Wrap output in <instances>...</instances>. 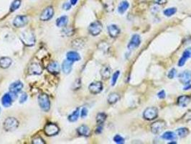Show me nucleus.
Wrapping results in <instances>:
<instances>
[{"label":"nucleus","mask_w":191,"mask_h":144,"mask_svg":"<svg viewBox=\"0 0 191 144\" xmlns=\"http://www.w3.org/2000/svg\"><path fill=\"white\" fill-rule=\"evenodd\" d=\"M22 43L27 46H33L35 43V36L34 33L30 30H26L23 31L20 36Z\"/></svg>","instance_id":"nucleus-1"},{"label":"nucleus","mask_w":191,"mask_h":144,"mask_svg":"<svg viewBox=\"0 0 191 144\" xmlns=\"http://www.w3.org/2000/svg\"><path fill=\"white\" fill-rule=\"evenodd\" d=\"M38 104L40 108L45 112H47L50 108V102L46 94H41L38 97Z\"/></svg>","instance_id":"nucleus-2"},{"label":"nucleus","mask_w":191,"mask_h":144,"mask_svg":"<svg viewBox=\"0 0 191 144\" xmlns=\"http://www.w3.org/2000/svg\"><path fill=\"white\" fill-rule=\"evenodd\" d=\"M158 116V110L154 107H147L143 113V117L149 121H154Z\"/></svg>","instance_id":"nucleus-3"},{"label":"nucleus","mask_w":191,"mask_h":144,"mask_svg":"<svg viewBox=\"0 0 191 144\" xmlns=\"http://www.w3.org/2000/svg\"><path fill=\"white\" fill-rule=\"evenodd\" d=\"M4 128L7 131H13L19 125V122L15 117H8L4 122Z\"/></svg>","instance_id":"nucleus-4"},{"label":"nucleus","mask_w":191,"mask_h":144,"mask_svg":"<svg viewBox=\"0 0 191 144\" xmlns=\"http://www.w3.org/2000/svg\"><path fill=\"white\" fill-rule=\"evenodd\" d=\"M103 29L102 23L99 21H95L92 22L88 27V32L91 35L93 36H96L101 33Z\"/></svg>","instance_id":"nucleus-5"},{"label":"nucleus","mask_w":191,"mask_h":144,"mask_svg":"<svg viewBox=\"0 0 191 144\" xmlns=\"http://www.w3.org/2000/svg\"><path fill=\"white\" fill-rule=\"evenodd\" d=\"M166 128V123L163 121H157L153 123L150 126L151 131L154 134H160Z\"/></svg>","instance_id":"nucleus-6"},{"label":"nucleus","mask_w":191,"mask_h":144,"mask_svg":"<svg viewBox=\"0 0 191 144\" xmlns=\"http://www.w3.org/2000/svg\"><path fill=\"white\" fill-rule=\"evenodd\" d=\"M45 133L47 136H54L57 135L60 131L58 126L54 123H48L45 126Z\"/></svg>","instance_id":"nucleus-7"},{"label":"nucleus","mask_w":191,"mask_h":144,"mask_svg":"<svg viewBox=\"0 0 191 144\" xmlns=\"http://www.w3.org/2000/svg\"><path fill=\"white\" fill-rule=\"evenodd\" d=\"M140 43H141L140 36L138 34H134L133 35L130 43L127 45V48L130 51H133V50H135L136 48H137L140 46Z\"/></svg>","instance_id":"nucleus-8"},{"label":"nucleus","mask_w":191,"mask_h":144,"mask_svg":"<svg viewBox=\"0 0 191 144\" xmlns=\"http://www.w3.org/2000/svg\"><path fill=\"white\" fill-rule=\"evenodd\" d=\"M43 72V67L38 63H33L28 68V74L33 75H40Z\"/></svg>","instance_id":"nucleus-9"},{"label":"nucleus","mask_w":191,"mask_h":144,"mask_svg":"<svg viewBox=\"0 0 191 144\" xmlns=\"http://www.w3.org/2000/svg\"><path fill=\"white\" fill-rule=\"evenodd\" d=\"M28 22V17L25 15H18L14 19L13 25L16 27H22Z\"/></svg>","instance_id":"nucleus-10"},{"label":"nucleus","mask_w":191,"mask_h":144,"mask_svg":"<svg viewBox=\"0 0 191 144\" xmlns=\"http://www.w3.org/2000/svg\"><path fill=\"white\" fill-rule=\"evenodd\" d=\"M88 89L91 94H97L103 90V84L101 82H92L88 86Z\"/></svg>","instance_id":"nucleus-11"},{"label":"nucleus","mask_w":191,"mask_h":144,"mask_svg":"<svg viewBox=\"0 0 191 144\" xmlns=\"http://www.w3.org/2000/svg\"><path fill=\"white\" fill-rule=\"evenodd\" d=\"M179 81L184 85H187L190 83L191 82V71H184L180 73L178 76Z\"/></svg>","instance_id":"nucleus-12"},{"label":"nucleus","mask_w":191,"mask_h":144,"mask_svg":"<svg viewBox=\"0 0 191 144\" xmlns=\"http://www.w3.org/2000/svg\"><path fill=\"white\" fill-rule=\"evenodd\" d=\"M53 15H54L53 8L52 7H48L43 11V12L40 15V19L42 21H48L49 19L53 17Z\"/></svg>","instance_id":"nucleus-13"},{"label":"nucleus","mask_w":191,"mask_h":144,"mask_svg":"<svg viewBox=\"0 0 191 144\" xmlns=\"http://www.w3.org/2000/svg\"><path fill=\"white\" fill-rule=\"evenodd\" d=\"M22 88H23V84H22L20 81H17V82H13V83L11 84V85L9 86L10 94H17L19 92H21Z\"/></svg>","instance_id":"nucleus-14"},{"label":"nucleus","mask_w":191,"mask_h":144,"mask_svg":"<svg viewBox=\"0 0 191 144\" xmlns=\"http://www.w3.org/2000/svg\"><path fill=\"white\" fill-rule=\"evenodd\" d=\"M47 69L50 73L53 74H57L60 72V68L58 63H57L56 61H53L47 65Z\"/></svg>","instance_id":"nucleus-15"},{"label":"nucleus","mask_w":191,"mask_h":144,"mask_svg":"<svg viewBox=\"0 0 191 144\" xmlns=\"http://www.w3.org/2000/svg\"><path fill=\"white\" fill-rule=\"evenodd\" d=\"M108 32H109V34L111 37L115 38L120 34V29L116 25H110L108 27Z\"/></svg>","instance_id":"nucleus-16"},{"label":"nucleus","mask_w":191,"mask_h":144,"mask_svg":"<svg viewBox=\"0 0 191 144\" xmlns=\"http://www.w3.org/2000/svg\"><path fill=\"white\" fill-rule=\"evenodd\" d=\"M101 76H102V79H109L111 77V74H112V68L109 66H104L101 69Z\"/></svg>","instance_id":"nucleus-17"},{"label":"nucleus","mask_w":191,"mask_h":144,"mask_svg":"<svg viewBox=\"0 0 191 144\" xmlns=\"http://www.w3.org/2000/svg\"><path fill=\"white\" fill-rule=\"evenodd\" d=\"M191 97L187 95H182L178 97V104L182 107H185L190 102Z\"/></svg>","instance_id":"nucleus-18"},{"label":"nucleus","mask_w":191,"mask_h":144,"mask_svg":"<svg viewBox=\"0 0 191 144\" xmlns=\"http://www.w3.org/2000/svg\"><path fill=\"white\" fill-rule=\"evenodd\" d=\"M77 132H78V135H82V136L88 137L89 136L90 134H91V130H90V128H88L87 125H83L77 128Z\"/></svg>","instance_id":"nucleus-19"},{"label":"nucleus","mask_w":191,"mask_h":144,"mask_svg":"<svg viewBox=\"0 0 191 144\" xmlns=\"http://www.w3.org/2000/svg\"><path fill=\"white\" fill-rule=\"evenodd\" d=\"M72 61H68V59L63 61V64H62V69H63V72H64L65 74H68L71 73V70H72Z\"/></svg>","instance_id":"nucleus-20"},{"label":"nucleus","mask_w":191,"mask_h":144,"mask_svg":"<svg viewBox=\"0 0 191 144\" xmlns=\"http://www.w3.org/2000/svg\"><path fill=\"white\" fill-rule=\"evenodd\" d=\"M66 57L68 61H71L72 62L78 61L81 60V56L75 51H69V52H68L66 54Z\"/></svg>","instance_id":"nucleus-21"},{"label":"nucleus","mask_w":191,"mask_h":144,"mask_svg":"<svg viewBox=\"0 0 191 144\" xmlns=\"http://www.w3.org/2000/svg\"><path fill=\"white\" fill-rule=\"evenodd\" d=\"M12 63V59L9 57H2L0 58V67L2 68H8Z\"/></svg>","instance_id":"nucleus-22"},{"label":"nucleus","mask_w":191,"mask_h":144,"mask_svg":"<svg viewBox=\"0 0 191 144\" xmlns=\"http://www.w3.org/2000/svg\"><path fill=\"white\" fill-rule=\"evenodd\" d=\"M2 105L5 107H9L12 103V98L9 94H5L2 98Z\"/></svg>","instance_id":"nucleus-23"},{"label":"nucleus","mask_w":191,"mask_h":144,"mask_svg":"<svg viewBox=\"0 0 191 144\" xmlns=\"http://www.w3.org/2000/svg\"><path fill=\"white\" fill-rule=\"evenodd\" d=\"M119 100H120V96H119V94L116 93V92L111 93L107 98L108 102L110 104H115V103L117 102Z\"/></svg>","instance_id":"nucleus-24"},{"label":"nucleus","mask_w":191,"mask_h":144,"mask_svg":"<svg viewBox=\"0 0 191 144\" xmlns=\"http://www.w3.org/2000/svg\"><path fill=\"white\" fill-rule=\"evenodd\" d=\"M68 22V17L67 16H61L56 20V25L57 27H65Z\"/></svg>","instance_id":"nucleus-25"},{"label":"nucleus","mask_w":191,"mask_h":144,"mask_svg":"<svg viewBox=\"0 0 191 144\" xmlns=\"http://www.w3.org/2000/svg\"><path fill=\"white\" fill-rule=\"evenodd\" d=\"M129 7H130V4L128 2H126V1L122 2L118 7V12L120 14H124L128 9Z\"/></svg>","instance_id":"nucleus-26"},{"label":"nucleus","mask_w":191,"mask_h":144,"mask_svg":"<svg viewBox=\"0 0 191 144\" xmlns=\"http://www.w3.org/2000/svg\"><path fill=\"white\" fill-rule=\"evenodd\" d=\"M79 115H80V109L77 108L76 110H74V111L68 116V121H69L70 122H75V121L78 119V117H79Z\"/></svg>","instance_id":"nucleus-27"},{"label":"nucleus","mask_w":191,"mask_h":144,"mask_svg":"<svg viewBox=\"0 0 191 144\" xmlns=\"http://www.w3.org/2000/svg\"><path fill=\"white\" fill-rule=\"evenodd\" d=\"M162 138L166 141H174L176 140V135L172 131H167L162 135Z\"/></svg>","instance_id":"nucleus-28"},{"label":"nucleus","mask_w":191,"mask_h":144,"mask_svg":"<svg viewBox=\"0 0 191 144\" xmlns=\"http://www.w3.org/2000/svg\"><path fill=\"white\" fill-rule=\"evenodd\" d=\"M85 45L83 40L82 39H76V40H73L72 43V46L74 48H76V49H80V48H82Z\"/></svg>","instance_id":"nucleus-29"},{"label":"nucleus","mask_w":191,"mask_h":144,"mask_svg":"<svg viewBox=\"0 0 191 144\" xmlns=\"http://www.w3.org/2000/svg\"><path fill=\"white\" fill-rule=\"evenodd\" d=\"M107 115L104 113H99L96 115V122L99 125H102L106 121Z\"/></svg>","instance_id":"nucleus-30"},{"label":"nucleus","mask_w":191,"mask_h":144,"mask_svg":"<svg viewBox=\"0 0 191 144\" xmlns=\"http://www.w3.org/2000/svg\"><path fill=\"white\" fill-rule=\"evenodd\" d=\"M74 29L72 27H64L62 30V35L68 37V36H71L74 34Z\"/></svg>","instance_id":"nucleus-31"},{"label":"nucleus","mask_w":191,"mask_h":144,"mask_svg":"<svg viewBox=\"0 0 191 144\" xmlns=\"http://www.w3.org/2000/svg\"><path fill=\"white\" fill-rule=\"evenodd\" d=\"M177 134L180 138H185L189 134V130L186 128H180L177 130Z\"/></svg>","instance_id":"nucleus-32"},{"label":"nucleus","mask_w":191,"mask_h":144,"mask_svg":"<svg viewBox=\"0 0 191 144\" xmlns=\"http://www.w3.org/2000/svg\"><path fill=\"white\" fill-rule=\"evenodd\" d=\"M21 5V0H14L12 5H10V11L14 12L17 10Z\"/></svg>","instance_id":"nucleus-33"},{"label":"nucleus","mask_w":191,"mask_h":144,"mask_svg":"<svg viewBox=\"0 0 191 144\" xmlns=\"http://www.w3.org/2000/svg\"><path fill=\"white\" fill-rule=\"evenodd\" d=\"M177 12V9L175 7L168 8L164 11V15L167 17H171L173 15H175Z\"/></svg>","instance_id":"nucleus-34"},{"label":"nucleus","mask_w":191,"mask_h":144,"mask_svg":"<svg viewBox=\"0 0 191 144\" xmlns=\"http://www.w3.org/2000/svg\"><path fill=\"white\" fill-rule=\"evenodd\" d=\"M119 74H120V71H116V72H114L112 76V86H114L115 84H116V82L118 80V78H119Z\"/></svg>","instance_id":"nucleus-35"},{"label":"nucleus","mask_w":191,"mask_h":144,"mask_svg":"<svg viewBox=\"0 0 191 144\" xmlns=\"http://www.w3.org/2000/svg\"><path fill=\"white\" fill-rule=\"evenodd\" d=\"M114 141L118 144L124 143V138L121 136L120 135H116L114 137Z\"/></svg>","instance_id":"nucleus-36"},{"label":"nucleus","mask_w":191,"mask_h":144,"mask_svg":"<svg viewBox=\"0 0 191 144\" xmlns=\"http://www.w3.org/2000/svg\"><path fill=\"white\" fill-rule=\"evenodd\" d=\"M182 56L186 58L187 60H188V58H191V48H188L185 49V51L182 54Z\"/></svg>","instance_id":"nucleus-37"},{"label":"nucleus","mask_w":191,"mask_h":144,"mask_svg":"<svg viewBox=\"0 0 191 144\" xmlns=\"http://www.w3.org/2000/svg\"><path fill=\"white\" fill-rule=\"evenodd\" d=\"M182 120L184 122H188V121H191V111L187 112L182 117Z\"/></svg>","instance_id":"nucleus-38"},{"label":"nucleus","mask_w":191,"mask_h":144,"mask_svg":"<svg viewBox=\"0 0 191 144\" xmlns=\"http://www.w3.org/2000/svg\"><path fill=\"white\" fill-rule=\"evenodd\" d=\"M99 47L101 50H103V51H106L109 50V45L107 44V43H105V42H103V43H101L99 45Z\"/></svg>","instance_id":"nucleus-39"},{"label":"nucleus","mask_w":191,"mask_h":144,"mask_svg":"<svg viewBox=\"0 0 191 144\" xmlns=\"http://www.w3.org/2000/svg\"><path fill=\"white\" fill-rule=\"evenodd\" d=\"M33 143L35 144H44L45 142L43 141V138L40 136L35 137L34 139L33 140Z\"/></svg>","instance_id":"nucleus-40"},{"label":"nucleus","mask_w":191,"mask_h":144,"mask_svg":"<svg viewBox=\"0 0 191 144\" xmlns=\"http://www.w3.org/2000/svg\"><path fill=\"white\" fill-rule=\"evenodd\" d=\"M81 79H77L76 81H75V82L73 83V89H75V90H77V89H79L80 87H81Z\"/></svg>","instance_id":"nucleus-41"},{"label":"nucleus","mask_w":191,"mask_h":144,"mask_svg":"<svg viewBox=\"0 0 191 144\" xmlns=\"http://www.w3.org/2000/svg\"><path fill=\"white\" fill-rule=\"evenodd\" d=\"M175 75H176V70H175V68H172V69L169 71V73H168V76L169 79H172L175 77Z\"/></svg>","instance_id":"nucleus-42"},{"label":"nucleus","mask_w":191,"mask_h":144,"mask_svg":"<svg viewBox=\"0 0 191 144\" xmlns=\"http://www.w3.org/2000/svg\"><path fill=\"white\" fill-rule=\"evenodd\" d=\"M27 95L25 92H23L22 95H21L20 98H19V102L24 103L27 101Z\"/></svg>","instance_id":"nucleus-43"},{"label":"nucleus","mask_w":191,"mask_h":144,"mask_svg":"<svg viewBox=\"0 0 191 144\" xmlns=\"http://www.w3.org/2000/svg\"><path fill=\"white\" fill-rule=\"evenodd\" d=\"M87 115H88V110L85 107H83L81 111V117L82 118H85Z\"/></svg>","instance_id":"nucleus-44"},{"label":"nucleus","mask_w":191,"mask_h":144,"mask_svg":"<svg viewBox=\"0 0 191 144\" xmlns=\"http://www.w3.org/2000/svg\"><path fill=\"white\" fill-rule=\"evenodd\" d=\"M186 61H187L186 58H184L183 56H182L180 58L179 61H178V66H183Z\"/></svg>","instance_id":"nucleus-45"},{"label":"nucleus","mask_w":191,"mask_h":144,"mask_svg":"<svg viewBox=\"0 0 191 144\" xmlns=\"http://www.w3.org/2000/svg\"><path fill=\"white\" fill-rule=\"evenodd\" d=\"M157 97H158L160 99H161V100H162V99H165V97H166V94H165V91L164 90L160 91V92L157 94Z\"/></svg>","instance_id":"nucleus-46"},{"label":"nucleus","mask_w":191,"mask_h":144,"mask_svg":"<svg viewBox=\"0 0 191 144\" xmlns=\"http://www.w3.org/2000/svg\"><path fill=\"white\" fill-rule=\"evenodd\" d=\"M71 4L68 3V2H65V3L63 4V8L65 10H69L70 9H71Z\"/></svg>","instance_id":"nucleus-47"},{"label":"nucleus","mask_w":191,"mask_h":144,"mask_svg":"<svg viewBox=\"0 0 191 144\" xmlns=\"http://www.w3.org/2000/svg\"><path fill=\"white\" fill-rule=\"evenodd\" d=\"M154 1L157 5H164L167 2V0H154Z\"/></svg>","instance_id":"nucleus-48"},{"label":"nucleus","mask_w":191,"mask_h":144,"mask_svg":"<svg viewBox=\"0 0 191 144\" xmlns=\"http://www.w3.org/2000/svg\"><path fill=\"white\" fill-rule=\"evenodd\" d=\"M102 129H103V128H102V126L101 125H99V126H98V128H96V133H102Z\"/></svg>","instance_id":"nucleus-49"},{"label":"nucleus","mask_w":191,"mask_h":144,"mask_svg":"<svg viewBox=\"0 0 191 144\" xmlns=\"http://www.w3.org/2000/svg\"><path fill=\"white\" fill-rule=\"evenodd\" d=\"M191 89V85L190 84L185 85V86L184 87V90H189V89Z\"/></svg>","instance_id":"nucleus-50"},{"label":"nucleus","mask_w":191,"mask_h":144,"mask_svg":"<svg viewBox=\"0 0 191 144\" xmlns=\"http://www.w3.org/2000/svg\"><path fill=\"white\" fill-rule=\"evenodd\" d=\"M78 0H71V5H76Z\"/></svg>","instance_id":"nucleus-51"}]
</instances>
